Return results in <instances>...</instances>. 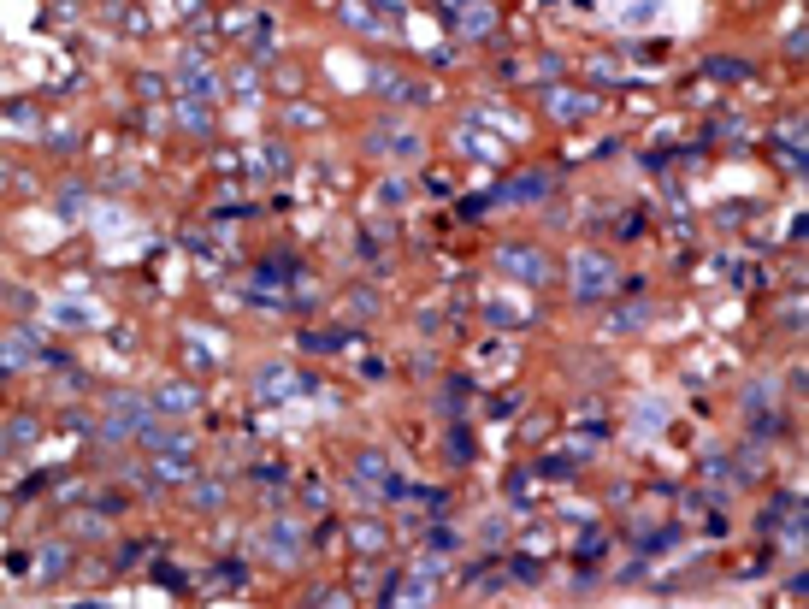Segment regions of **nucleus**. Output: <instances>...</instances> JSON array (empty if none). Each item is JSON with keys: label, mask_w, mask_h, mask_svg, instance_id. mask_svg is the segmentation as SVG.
<instances>
[{"label": "nucleus", "mask_w": 809, "mask_h": 609, "mask_svg": "<svg viewBox=\"0 0 809 609\" xmlns=\"http://www.w3.org/2000/svg\"><path fill=\"white\" fill-rule=\"evenodd\" d=\"M154 426V403H142V397H119V403L107 408V438L119 444V438H130V432H148Z\"/></svg>", "instance_id": "nucleus-1"}, {"label": "nucleus", "mask_w": 809, "mask_h": 609, "mask_svg": "<svg viewBox=\"0 0 809 609\" xmlns=\"http://www.w3.org/2000/svg\"><path fill=\"white\" fill-rule=\"evenodd\" d=\"M290 391H302V373H296V367H284V361H266V367L254 373V403H284Z\"/></svg>", "instance_id": "nucleus-2"}, {"label": "nucleus", "mask_w": 809, "mask_h": 609, "mask_svg": "<svg viewBox=\"0 0 809 609\" xmlns=\"http://www.w3.org/2000/svg\"><path fill=\"white\" fill-rule=\"evenodd\" d=\"M609 284H615V272H609L603 255H585V261L573 267V290H579V296H603Z\"/></svg>", "instance_id": "nucleus-3"}, {"label": "nucleus", "mask_w": 809, "mask_h": 609, "mask_svg": "<svg viewBox=\"0 0 809 609\" xmlns=\"http://www.w3.org/2000/svg\"><path fill=\"white\" fill-rule=\"evenodd\" d=\"M502 267L514 272V278H526V284H544L550 278V261L538 249H502Z\"/></svg>", "instance_id": "nucleus-4"}, {"label": "nucleus", "mask_w": 809, "mask_h": 609, "mask_svg": "<svg viewBox=\"0 0 809 609\" xmlns=\"http://www.w3.org/2000/svg\"><path fill=\"white\" fill-rule=\"evenodd\" d=\"M154 408H160V414H189V408H195V391H189V385H166V391L154 397Z\"/></svg>", "instance_id": "nucleus-5"}, {"label": "nucleus", "mask_w": 809, "mask_h": 609, "mask_svg": "<svg viewBox=\"0 0 809 609\" xmlns=\"http://www.w3.org/2000/svg\"><path fill=\"white\" fill-rule=\"evenodd\" d=\"M184 89H189V95H213V71H201L195 60H189V66H184Z\"/></svg>", "instance_id": "nucleus-6"}, {"label": "nucleus", "mask_w": 809, "mask_h": 609, "mask_svg": "<svg viewBox=\"0 0 809 609\" xmlns=\"http://www.w3.org/2000/svg\"><path fill=\"white\" fill-rule=\"evenodd\" d=\"M272 562H296V533H290V527L272 533Z\"/></svg>", "instance_id": "nucleus-7"}, {"label": "nucleus", "mask_w": 809, "mask_h": 609, "mask_svg": "<svg viewBox=\"0 0 809 609\" xmlns=\"http://www.w3.org/2000/svg\"><path fill=\"white\" fill-rule=\"evenodd\" d=\"M219 497H225V491H219L213 479H207V485H195V509H219Z\"/></svg>", "instance_id": "nucleus-8"}, {"label": "nucleus", "mask_w": 809, "mask_h": 609, "mask_svg": "<svg viewBox=\"0 0 809 609\" xmlns=\"http://www.w3.org/2000/svg\"><path fill=\"white\" fill-rule=\"evenodd\" d=\"M550 113H561V119H567V113H585V101H579V95H550Z\"/></svg>", "instance_id": "nucleus-9"}, {"label": "nucleus", "mask_w": 809, "mask_h": 609, "mask_svg": "<svg viewBox=\"0 0 809 609\" xmlns=\"http://www.w3.org/2000/svg\"><path fill=\"white\" fill-rule=\"evenodd\" d=\"M184 125L189 131H207V107L201 101H184Z\"/></svg>", "instance_id": "nucleus-10"}, {"label": "nucleus", "mask_w": 809, "mask_h": 609, "mask_svg": "<svg viewBox=\"0 0 809 609\" xmlns=\"http://www.w3.org/2000/svg\"><path fill=\"white\" fill-rule=\"evenodd\" d=\"M361 479H384V456H378V450L361 456Z\"/></svg>", "instance_id": "nucleus-11"}]
</instances>
